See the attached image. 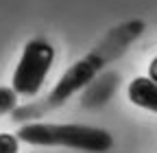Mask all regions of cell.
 Listing matches in <instances>:
<instances>
[{"label": "cell", "mask_w": 157, "mask_h": 153, "mask_svg": "<svg viewBox=\"0 0 157 153\" xmlns=\"http://www.w3.org/2000/svg\"><path fill=\"white\" fill-rule=\"evenodd\" d=\"M15 105H17V94L13 92V88H0V116L13 112Z\"/></svg>", "instance_id": "obj_5"}, {"label": "cell", "mask_w": 157, "mask_h": 153, "mask_svg": "<svg viewBox=\"0 0 157 153\" xmlns=\"http://www.w3.org/2000/svg\"><path fill=\"white\" fill-rule=\"evenodd\" d=\"M0 153H17V136L0 133Z\"/></svg>", "instance_id": "obj_6"}, {"label": "cell", "mask_w": 157, "mask_h": 153, "mask_svg": "<svg viewBox=\"0 0 157 153\" xmlns=\"http://www.w3.org/2000/svg\"><path fill=\"white\" fill-rule=\"evenodd\" d=\"M17 140L39 147H68L90 153H105L113 147L111 133L105 129L85 127V125H48L33 123L17 131Z\"/></svg>", "instance_id": "obj_1"}, {"label": "cell", "mask_w": 157, "mask_h": 153, "mask_svg": "<svg viewBox=\"0 0 157 153\" xmlns=\"http://www.w3.org/2000/svg\"><path fill=\"white\" fill-rule=\"evenodd\" d=\"M101 66H103V59H101L98 55H87L85 59L76 61L72 68H68V70L63 72L61 79H59V83H57L55 90L50 92L48 103H50V105H59V103L68 101L74 92H78L81 88L90 85L92 79L98 74V70H101Z\"/></svg>", "instance_id": "obj_3"}, {"label": "cell", "mask_w": 157, "mask_h": 153, "mask_svg": "<svg viewBox=\"0 0 157 153\" xmlns=\"http://www.w3.org/2000/svg\"><path fill=\"white\" fill-rule=\"evenodd\" d=\"M148 76H151L153 81H157V57H155V59L151 61V66H148Z\"/></svg>", "instance_id": "obj_7"}, {"label": "cell", "mask_w": 157, "mask_h": 153, "mask_svg": "<svg viewBox=\"0 0 157 153\" xmlns=\"http://www.w3.org/2000/svg\"><path fill=\"white\" fill-rule=\"evenodd\" d=\"M129 101L137 107H144L157 114V81L151 76H135L129 83Z\"/></svg>", "instance_id": "obj_4"}, {"label": "cell", "mask_w": 157, "mask_h": 153, "mask_svg": "<svg viewBox=\"0 0 157 153\" xmlns=\"http://www.w3.org/2000/svg\"><path fill=\"white\" fill-rule=\"evenodd\" d=\"M52 59L55 48L46 40H31L24 46L20 64L13 72V92L22 94V96H35L39 88L44 85Z\"/></svg>", "instance_id": "obj_2"}]
</instances>
